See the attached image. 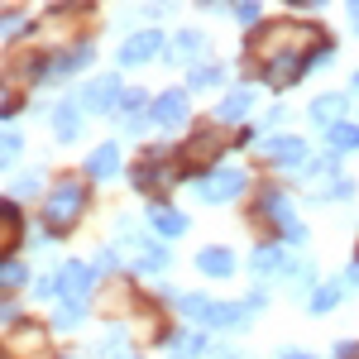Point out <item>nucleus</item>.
I'll use <instances>...</instances> for the list:
<instances>
[{"instance_id": "ddd939ff", "label": "nucleus", "mask_w": 359, "mask_h": 359, "mask_svg": "<svg viewBox=\"0 0 359 359\" xmlns=\"http://www.w3.org/2000/svg\"><path fill=\"white\" fill-rule=\"evenodd\" d=\"M249 111H254V96H249V91H235L221 111H216V120H221V125H235V120H240V115H249Z\"/></svg>"}, {"instance_id": "bb28decb", "label": "nucleus", "mask_w": 359, "mask_h": 359, "mask_svg": "<svg viewBox=\"0 0 359 359\" xmlns=\"http://www.w3.org/2000/svg\"><path fill=\"white\" fill-rule=\"evenodd\" d=\"M350 273H355V278H350V283H355V287H359V264H355V269H350Z\"/></svg>"}, {"instance_id": "f3484780", "label": "nucleus", "mask_w": 359, "mask_h": 359, "mask_svg": "<svg viewBox=\"0 0 359 359\" xmlns=\"http://www.w3.org/2000/svg\"><path fill=\"white\" fill-rule=\"evenodd\" d=\"M335 302H340V287H316L311 292V316H326Z\"/></svg>"}, {"instance_id": "c85d7f7f", "label": "nucleus", "mask_w": 359, "mask_h": 359, "mask_svg": "<svg viewBox=\"0 0 359 359\" xmlns=\"http://www.w3.org/2000/svg\"><path fill=\"white\" fill-rule=\"evenodd\" d=\"M355 91H359V72H355Z\"/></svg>"}, {"instance_id": "5701e85b", "label": "nucleus", "mask_w": 359, "mask_h": 359, "mask_svg": "<svg viewBox=\"0 0 359 359\" xmlns=\"http://www.w3.org/2000/svg\"><path fill=\"white\" fill-rule=\"evenodd\" d=\"M34 187H39V172H25V177L15 182V196H20V192H34Z\"/></svg>"}, {"instance_id": "4468645a", "label": "nucleus", "mask_w": 359, "mask_h": 359, "mask_svg": "<svg viewBox=\"0 0 359 359\" xmlns=\"http://www.w3.org/2000/svg\"><path fill=\"white\" fill-rule=\"evenodd\" d=\"M249 269H254L259 278H269L273 269H283V249H278V245H269V249H254V259H249Z\"/></svg>"}, {"instance_id": "f03ea898", "label": "nucleus", "mask_w": 359, "mask_h": 359, "mask_svg": "<svg viewBox=\"0 0 359 359\" xmlns=\"http://www.w3.org/2000/svg\"><path fill=\"white\" fill-rule=\"evenodd\" d=\"M245 192V172L240 168H211L206 177H201V196L206 201H230V196Z\"/></svg>"}, {"instance_id": "f257e3e1", "label": "nucleus", "mask_w": 359, "mask_h": 359, "mask_svg": "<svg viewBox=\"0 0 359 359\" xmlns=\"http://www.w3.org/2000/svg\"><path fill=\"white\" fill-rule=\"evenodd\" d=\"M82 211H86V187L82 182H62V187L43 201V225H48V230H67Z\"/></svg>"}, {"instance_id": "7ed1b4c3", "label": "nucleus", "mask_w": 359, "mask_h": 359, "mask_svg": "<svg viewBox=\"0 0 359 359\" xmlns=\"http://www.w3.org/2000/svg\"><path fill=\"white\" fill-rule=\"evenodd\" d=\"M302 67H306V53H297V48H287V53H278L264 62V82H273V86H292L297 77H302Z\"/></svg>"}, {"instance_id": "20e7f679", "label": "nucleus", "mask_w": 359, "mask_h": 359, "mask_svg": "<svg viewBox=\"0 0 359 359\" xmlns=\"http://www.w3.org/2000/svg\"><path fill=\"white\" fill-rule=\"evenodd\" d=\"M115 101H120V82H115V77H96V82H86L82 106H91L96 115H106V111H115Z\"/></svg>"}, {"instance_id": "2eb2a0df", "label": "nucleus", "mask_w": 359, "mask_h": 359, "mask_svg": "<svg viewBox=\"0 0 359 359\" xmlns=\"http://www.w3.org/2000/svg\"><path fill=\"white\" fill-rule=\"evenodd\" d=\"M53 130H57V139H62V144H67V139H77V111H72V106H57Z\"/></svg>"}, {"instance_id": "6ab92c4d", "label": "nucleus", "mask_w": 359, "mask_h": 359, "mask_svg": "<svg viewBox=\"0 0 359 359\" xmlns=\"http://www.w3.org/2000/svg\"><path fill=\"white\" fill-rule=\"evenodd\" d=\"M211 82H221V67H216V62H211V67H196L187 86H192V91H201V86H211Z\"/></svg>"}, {"instance_id": "dca6fc26", "label": "nucleus", "mask_w": 359, "mask_h": 359, "mask_svg": "<svg viewBox=\"0 0 359 359\" xmlns=\"http://www.w3.org/2000/svg\"><path fill=\"white\" fill-rule=\"evenodd\" d=\"M196 53H201V34H196V29H182V34H177V48H172V57L182 62V57H196Z\"/></svg>"}, {"instance_id": "412c9836", "label": "nucleus", "mask_w": 359, "mask_h": 359, "mask_svg": "<svg viewBox=\"0 0 359 359\" xmlns=\"http://www.w3.org/2000/svg\"><path fill=\"white\" fill-rule=\"evenodd\" d=\"M5 287H15V283H25V264H15V259H5V278H0Z\"/></svg>"}, {"instance_id": "393cba45", "label": "nucleus", "mask_w": 359, "mask_h": 359, "mask_svg": "<svg viewBox=\"0 0 359 359\" xmlns=\"http://www.w3.org/2000/svg\"><path fill=\"white\" fill-rule=\"evenodd\" d=\"M15 154H20V135L10 130V135H5V158H15Z\"/></svg>"}, {"instance_id": "b1692460", "label": "nucleus", "mask_w": 359, "mask_h": 359, "mask_svg": "<svg viewBox=\"0 0 359 359\" xmlns=\"http://www.w3.org/2000/svg\"><path fill=\"white\" fill-rule=\"evenodd\" d=\"M235 15H240V25H254V20H259V5H240Z\"/></svg>"}, {"instance_id": "cd10ccee", "label": "nucleus", "mask_w": 359, "mask_h": 359, "mask_svg": "<svg viewBox=\"0 0 359 359\" xmlns=\"http://www.w3.org/2000/svg\"><path fill=\"white\" fill-rule=\"evenodd\" d=\"M283 359H311V355H283Z\"/></svg>"}, {"instance_id": "aec40b11", "label": "nucleus", "mask_w": 359, "mask_h": 359, "mask_svg": "<svg viewBox=\"0 0 359 359\" xmlns=\"http://www.w3.org/2000/svg\"><path fill=\"white\" fill-rule=\"evenodd\" d=\"M57 326H62V331H67V326H77V321H82V302H67L62 306V316H53Z\"/></svg>"}, {"instance_id": "9d476101", "label": "nucleus", "mask_w": 359, "mask_h": 359, "mask_svg": "<svg viewBox=\"0 0 359 359\" xmlns=\"http://www.w3.org/2000/svg\"><path fill=\"white\" fill-rule=\"evenodd\" d=\"M269 154H273L278 168H297V163H302V154H306V144H302V139H273Z\"/></svg>"}, {"instance_id": "1a4fd4ad", "label": "nucleus", "mask_w": 359, "mask_h": 359, "mask_svg": "<svg viewBox=\"0 0 359 359\" xmlns=\"http://www.w3.org/2000/svg\"><path fill=\"white\" fill-rule=\"evenodd\" d=\"M86 287H91V273H86L82 264H67V269L57 273V297H72V302H77Z\"/></svg>"}, {"instance_id": "a211bd4d", "label": "nucleus", "mask_w": 359, "mask_h": 359, "mask_svg": "<svg viewBox=\"0 0 359 359\" xmlns=\"http://www.w3.org/2000/svg\"><path fill=\"white\" fill-rule=\"evenodd\" d=\"M331 144L335 149H359V125H345V120H340L331 130Z\"/></svg>"}, {"instance_id": "6e6552de", "label": "nucleus", "mask_w": 359, "mask_h": 359, "mask_svg": "<svg viewBox=\"0 0 359 359\" xmlns=\"http://www.w3.org/2000/svg\"><path fill=\"white\" fill-rule=\"evenodd\" d=\"M86 172H91L96 182L115 177V172H120V149H115V144H101V149H96V154L86 158Z\"/></svg>"}, {"instance_id": "f8f14e48", "label": "nucleus", "mask_w": 359, "mask_h": 359, "mask_svg": "<svg viewBox=\"0 0 359 359\" xmlns=\"http://www.w3.org/2000/svg\"><path fill=\"white\" fill-rule=\"evenodd\" d=\"M154 230H158L163 240H177V235L187 230V216H177V211H168V206H158V211H154Z\"/></svg>"}, {"instance_id": "423d86ee", "label": "nucleus", "mask_w": 359, "mask_h": 359, "mask_svg": "<svg viewBox=\"0 0 359 359\" xmlns=\"http://www.w3.org/2000/svg\"><path fill=\"white\" fill-rule=\"evenodd\" d=\"M158 43H163V39H158L154 29H144V34H135V39L120 48V62H125V67H135V62H149V57L158 53Z\"/></svg>"}, {"instance_id": "39448f33", "label": "nucleus", "mask_w": 359, "mask_h": 359, "mask_svg": "<svg viewBox=\"0 0 359 359\" xmlns=\"http://www.w3.org/2000/svg\"><path fill=\"white\" fill-rule=\"evenodd\" d=\"M149 120H154V125H163V130L182 125V120H187V96H182V91H168V96H158Z\"/></svg>"}, {"instance_id": "9b49d317", "label": "nucleus", "mask_w": 359, "mask_h": 359, "mask_svg": "<svg viewBox=\"0 0 359 359\" xmlns=\"http://www.w3.org/2000/svg\"><path fill=\"white\" fill-rule=\"evenodd\" d=\"M340 111H345V96H316V101H311V120H316V125H340Z\"/></svg>"}, {"instance_id": "a878e982", "label": "nucleus", "mask_w": 359, "mask_h": 359, "mask_svg": "<svg viewBox=\"0 0 359 359\" xmlns=\"http://www.w3.org/2000/svg\"><path fill=\"white\" fill-rule=\"evenodd\" d=\"M350 20H355V29H359V5H355V10H350Z\"/></svg>"}, {"instance_id": "4be33fe9", "label": "nucleus", "mask_w": 359, "mask_h": 359, "mask_svg": "<svg viewBox=\"0 0 359 359\" xmlns=\"http://www.w3.org/2000/svg\"><path fill=\"white\" fill-rule=\"evenodd\" d=\"M302 240H306V230H302L297 221H292V225H283V245H302Z\"/></svg>"}, {"instance_id": "0eeeda50", "label": "nucleus", "mask_w": 359, "mask_h": 359, "mask_svg": "<svg viewBox=\"0 0 359 359\" xmlns=\"http://www.w3.org/2000/svg\"><path fill=\"white\" fill-rule=\"evenodd\" d=\"M196 269H201V273H211V278H230L235 273V254H230V249H201V254H196Z\"/></svg>"}]
</instances>
